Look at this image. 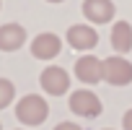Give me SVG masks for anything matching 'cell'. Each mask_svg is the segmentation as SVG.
<instances>
[{"label": "cell", "mask_w": 132, "mask_h": 130, "mask_svg": "<svg viewBox=\"0 0 132 130\" xmlns=\"http://www.w3.org/2000/svg\"><path fill=\"white\" fill-rule=\"evenodd\" d=\"M47 114H49V107L39 94H29L16 104V117L23 125H42L47 120Z\"/></svg>", "instance_id": "obj_1"}, {"label": "cell", "mask_w": 132, "mask_h": 130, "mask_svg": "<svg viewBox=\"0 0 132 130\" xmlns=\"http://www.w3.org/2000/svg\"><path fill=\"white\" fill-rule=\"evenodd\" d=\"M101 76L111 86H127V83H132V62L127 57L111 55L101 62Z\"/></svg>", "instance_id": "obj_2"}, {"label": "cell", "mask_w": 132, "mask_h": 130, "mask_svg": "<svg viewBox=\"0 0 132 130\" xmlns=\"http://www.w3.org/2000/svg\"><path fill=\"white\" fill-rule=\"evenodd\" d=\"M101 99L88 91V89H80V91H73L70 94V112L73 114H80V117H98L101 114Z\"/></svg>", "instance_id": "obj_3"}, {"label": "cell", "mask_w": 132, "mask_h": 130, "mask_svg": "<svg viewBox=\"0 0 132 130\" xmlns=\"http://www.w3.org/2000/svg\"><path fill=\"white\" fill-rule=\"evenodd\" d=\"M39 83H42V89H44L47 94L60 96V94H65V91L70 89V76H68L65 68H60V65H49V68L42 70Z\"/></svg>", "instance_id": "obj_4"}, {"label": "cell", "mask_w": 132, "mask_h": 130, "mask_svg": "<svg viewBox=\"0 0 132 130\" xmlns=\"http://www.w3.org/2000/svg\"><path fill=\"white\" fill-rule=\"evenodd\" d=\"M68 44L73 49H80V52L93 49L98 44V31L93 26H86V24H73L68 29Z\"/></svg>", "instance_id": "obj_5"}, {"label": "cell", "mask_w": 132, "mask_h": 130, "mask_svg": "<svg viewBox=\"0 0 132 130\" xmlns=\"http://www.w3.org/2000/svg\"><path fill=\"white\" fill-rule=\"evenodd\" d=\"M60 49H62L60 37L57 34H49V31L34 37V42H31V55L39 57V60H52V57L60 55Z\"/></svg>", "instance_id": "obj_6"}, {"label": "cell", "mask_w": 132, "mask_h": 130, "mask_svg": "<svg viewBox=\"0 0 132 130\" xmlns=\"http://www.w3.org/2000/svg\"><path fill=\"white\" fill-rule=\"evenodd\" d=\"M114 3L111 0H83V16L91 24H106L114 18Z\"/></svg>", "instance_id": "obj_7"}, {"label": "cell", "mask_w": 132, "mask_h": 130, "mask_svg": "<svg viewBox=\"0 0 132 130\" xmlns=\"http://www.w3.org/2000/svg\"><path fill=\"white\" fill-rule=\"evenodd\" d=\"M75 76H78L83 83H98V81H104V76H101V60H98L96 55H83V57H78V62H75Z\"/></svg>", "instance_id": "obj_8"}, {"label": "cell", "mask_w": 132, "mask_h": 130, "mask_svg": "<svg viewBox=\"0 0 132 130\" xmlns=\"http://www.w3.org/2000/svg\"><path fill=\"white\" fill-rule=\"evenodd\" d=\"M26 42V29L21 24H3L0 26V49L13 52Z\"/></svg>", "instance_id": "obj_9"}, {"label": "cell", "mask_w": 132, "mask_h": 130, "mask_svg": "<svg viewBox=\"0 0 132 130\" xmlns=\"http://www.w3.org/2000/svg\"><path fill=\"white\" fill-rule=\"evenodd\" d=\"M111 47L114 52H119V57H124V52L132 49V26L127 21H117L111 29Z\"/></svg>", "instance_id": "obj_10"}, {"label": "cell", "mask_w": 132, "mask_h": 130, "mask_svg": "<svg viewBox=\"0 0 132 130\" xmlns=\"http://www.w3.org/2000/svg\"><path fill=\"white\" fill-rule=\"evenodd\" d=\"M16 96V86L8 81V78H0V109H5Z\"/></svg>", "instance_id": "obj_11"}, {"label": "cell", "mask_w": 132, "mask_h": 130, "mask_svg": "<svg viewBox=\"0 0 132 130\" xmlns=\"http://www.w3.org/2000/svg\"><path fill=\"white\" fill-rule=\"evenodd\" d=\"M122 127H124V130H132V109L124 112V117H122Z\"/></svg>", "instance_id": "obj_12"}, {"label": "cell", "mask_w": 132, "mask_h": 130, "mask_svg": "<svg viewBox=\"0 0 132 130\" xmlns=\"http://www.w3.org/2000/svg\"><path fill=\"white\" fill-rule=\"evenodd\" d=\"M54 130H83L80 125H75V122H60Z\"/></svg>", "instance_id": "obj_13"}, {"label": "cell", "mask_w": 132, "mask_h": 130, "mask_svg": "<svg viewBox=\"0 0 132 130\" xmlns=\"http://www.w3.org/2000/svg\"><path fill=\"white\" fill-rule=\"evenodd\" d=\"M49 3H62V0H49Z\"/></svg>", "instance_id": "obj_14"}, {"label": "cell", "mask_w": 132, "mask_h": 130, "mask_svg": "<svg viewBox=\"0 0 132 130\" xmlns=\"http://www.w3.org/2000/svg\"><path fill=\"white\" fill-rule=\"evenodd\" d=\"M0 130H3V125H0Z\"/></svg>", "instance_id": "obj_15"}, {"label": "cell", "mask_w": 132, "mask_h": 130, "mask_svg": "<svg viewBox=\"0 0 132 130\" xmlns=\"http://www.w3.org/2000/svg\"><path fill=\"white\" fill-rule=\"evenodd\" d=\"M106 130H111V127H106Z\"/></svg>", "instance_id": "obj_16"}]
</instances>
